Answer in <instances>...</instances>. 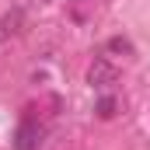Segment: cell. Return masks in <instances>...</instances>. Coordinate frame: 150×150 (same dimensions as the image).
Wrapping results in <instances>:
<instances>
[{"label": "cell", "instance_id": "obj_2", "mask_svg": "<svg viewBox=\"0 0 150 150\" xmlns=\"http://www.w3.org/2000/svg\"><path fill=\"white\" fill-rule=\"evenodd\" d=\"M87 80H91V87H108V84H115V67L108 59H94Z\"/></svg>", "mask_w": 150, "mask_h": 150}, {"label": "cell", "instance_id": "obj_4", "mask_svg": "<svg viewBox=\"0 0 150 150\" xmlns=\"http://www.w3.org/2000/svg\"><path fill=\"white\" fill-rule=\"evenodd\" d=\"M98 115H101V119H112L115 115V98H101V101H98Z\"/></svg>", "mask_w": 150, "mask_h": 150}, {"label": "cell", "instance_id": "obj_1", "mask_svg": "<svg viewBox=\"0 0 150 150\" xmlns=\"http://www.w3.org/2000/svg\"><path fill=\"white\" fill-rule=\"evenodd\" d=\"M38 143H42V129L32 115H25L18 133H14V150H38Z\"/></svg>", "mask_w": 150, "mask_h": 150}, {"label": "cell", "instance_id": "obj_5", "mask_svg": "<svg viewBox=\"0 0 150 150\" xmlns=\"http://www.w3.org/2000/svg\"><path fill=\"white\" fill-rule=\"evenodd\" d=\"M108 49H112V52H133V45H129L126 38H112V42H108Z\"/></svg>", "mask_w": 150, "mask_h": 150}, {"label": "cell", "instance_id": "obj_3", "mask_svg": "<svg viewBox=\"0 0 150 150\" xmlns=\"http://www.w3.org/2000/svg\"><path fill=\"white\" fill-rule=\"evenodd\" d=\"M18 25H21V14L14 11L11 18H4V28H0V38H7V35H11V32H18Z\"/></svg>", "mask_w": 150, "mask_h": 150}]
</instances>
